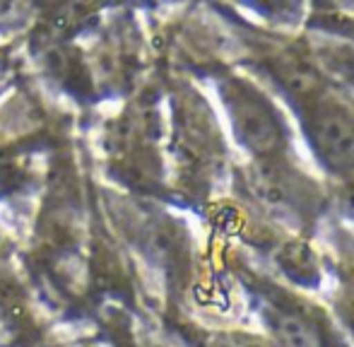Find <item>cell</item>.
I'll return each mask as SVG.
<instances>
[{
  "label": "cell",
  "instance_id": "cell-1",
  "mask_svg": "<svg viewBox=\"0 0 354 347\" xmlns=\"http://www.w3.org/2000/svg\"><path fill=\"white\" fill-rule=\"evenodd\" d=\"M239 133L241 138L253 147V152L266 155L272 152L280 145V126H277L275 116L268 111L266 104H261L256 97L246 99L236 111Z\"/></svg>",
  "mask_w": 354,
  "mask_h": 347
},
{
  "label": "cell",
  "instance_id": "cell-2",
  "mask_svg": "<svg viewBox=\"0 0 354 347\" xmlns=\"http://www.w3.org/2000/svg\"><path fill=\"white\" fill-rule=\"evenodd\" d=\"M318 142L326 157L337 167L354 165V121L337 109L323 111L318 118Z\"/></svg>",
  "mask_w": 354,
  "mask_h": 347
},
{
  "label": "cell",
  "instance_id": "cell-3",
  "mask_svg": "<svg viewBox=\"0 0 354 347\" xmlns=\"http://www.w3.org/2000/svg\"><path fill=\"white\" fill-rule=\"evenodd\" d=\"M277 335L287 347H323L318 333L297 316L280 314L277 316Z\"/></svg>",
  "mask_w": 354,
  "mask_h": 347
}]
</instances>
